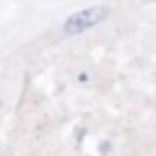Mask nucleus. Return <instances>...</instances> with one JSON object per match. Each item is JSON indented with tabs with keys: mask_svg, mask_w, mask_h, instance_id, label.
Listing matches in <instances>:
<instances>
[{
	"mask_svg": "<svg viewBox=\"0 0 156 156\" xmlns=\"http://www.w3.org/2000/svg\"><path fill=\"white\" fill-rule=\"evenodd\" d=\"M104 16H107V8H89V11H81V13H76V16H70V18L65 21L62 31H65L68 37L81 34V31H86V29L96 26Z\"/></svg>",
	"mask_w": 156,
	"mask_h": 156,
	"instance_id": "f257e3e1",
	"label": "nucleus"
}]
</instances>
